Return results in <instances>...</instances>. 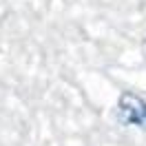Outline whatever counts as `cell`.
<instances>
[{"label":"cell","instance_id":"6da1fadb","mask_svg":"<svg viewBox=\"0 0 146 146\" xmlns=\"http://www.w3.org/2000/svg\"><path fill=\"white\" fill-rule=\"evenodd\" d=\"M115 119L122 126H135L146 131V100L137 93L124 91L115 106Z\"/></svg>","mask_w":146,"mask_h":146}]
</instances>
